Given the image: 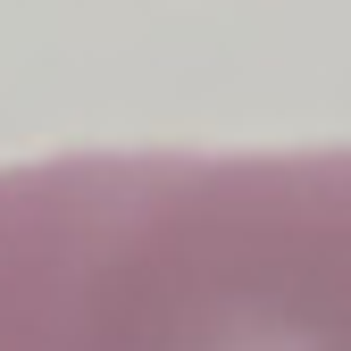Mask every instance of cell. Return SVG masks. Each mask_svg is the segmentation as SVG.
Listing matches in <instances>:
<instances>
[{"instance_id": "cell-1", "label": "cell", "mask_w": 351, "mask_h": 351, "mask_svg": "<svg viewBox=\"0 0 351 351\" xmlns=\"http://www.w3.org/2000/svg\"><path fill=\"white\" fill-rule=\"evenodd\" d=\"M0 351H351V143L0 167Z\"/></svg>"}]
</instances>
